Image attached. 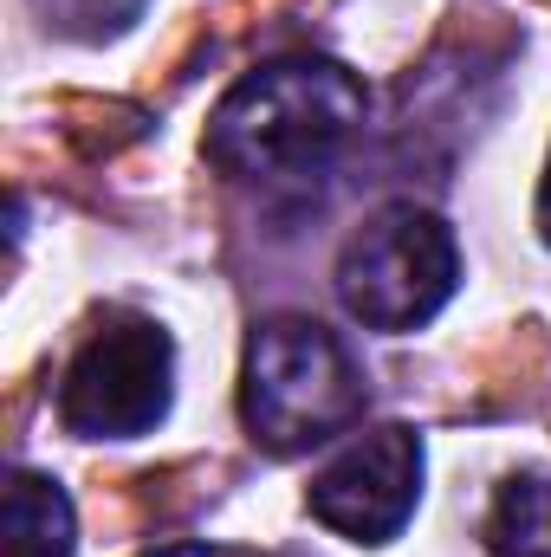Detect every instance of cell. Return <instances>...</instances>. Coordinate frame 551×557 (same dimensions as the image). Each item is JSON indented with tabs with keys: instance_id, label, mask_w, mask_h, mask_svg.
<instances>
[{
	"instance_id": "9c48e42d",
	"label": "cell",
	"mask_w": 551,
	"mask_h": 557,
	"mask_svg": "<svg viewBox=\"0 0 551 557\" xmlns=\"http://www.w3.org/2000/svg\"><path fill=\"white\" fill-rule=\"evenodd\" d=\"M149 557H254V552H241V545H162Z\"/></svg>"
},
{
	"instance_id": "30bf717a",
	"label": "cell",
	"mask_w": 551,
	"mask_h": 557,
	"mask_svg": "<svg viewBox=\"0 0 551 557\" xmlns=\"http://www.w3.org/2000/svg\"><path fill=\"white\" fill-rule=\"evenodd\" d=\"M539 234H546V247H551V169H546V188H539Z\"/></svg>"
},
{
	"instance_id": "7a4b0ae2",
	"label": "cell",
	"mask_w": 551,
	"mask_h": 557,
	"mask_svg": "<svg viewBox=\"0 0 551 557\" xmlns=\"http://www.w3.org/2000/svg\"><path fill=\"white\" fill-rule=\"evenodd\" d=\"M241 416L260 447L298 454L364 416V376L338 344V331H325L318 318H267L247 337Z\"/></svg>"
},
{
	"instance_id": "ba28073f",
	"label": "cell",
	"mask_w": 551,
	"mask_h": 557,
	"mask_svg": "<svg viewBox=\"0 0 551 557\" xmlns=\"http://www.w3.org/2000/svg\"><path fill=\"white\" fill-rule=\"evenodd\" d=\"M137 7H143V0H39L46 26L85 33V39H98V33H118V26H131V20H137Z\"/></svg>"
},
{
	"instance_id": "3957f363",
	"label": "cell",
	"mask_w": 551,
	"mask_h": 557,
	"mask_svg": "<svg viewBox=\"0 0 551 557\" xmlns=\"http://www.w3.org/2000/svg\"><path fill=\"white\" fill-rule=\"evenodd\" d=\"M454 278H461V253L448 221L415 201H390L351 234L338 260V298L370 331H415L454 298Z\"/></svg>"
},
{
	"instance_id": "5b68a950",
	"label": "cell",
	"mask_w": 551,
	"mask_h": 557,
	"mask_svg": "<svg viewBox=\"0 0 551 557\" xmlns=\"http://www.w3.org/2000/svg\"><path fill=\"white\" fill-rule=\"evenodd\" d=\"M415 499H421V441L396 421L357 434L305 493L311 519L357 545H390L415 512Z\"/></svg>"
},
{
	"instance_id": "6da1fadb",
	"label": "cell",
	"mask_w": 551,
	"mask_h": 557,
	"mask_svg": "<svg viewBox=\"0 0 551 557\" xmlns=\"http://www.w3.org/2000/svg\"><path fill=\"white\" fill-rule=\"evenodd\" d=\"M364 124V85L331 59H279L247 72L208 117V162L247 182L318 175Z\"/></svg>"
},
{
	"instance_id": "8992f818",
	"label": "cell",
	"mask_w": 551,
	"mask_h": 557,
	"mask_svg": "<svg viewBox=\"0 0 551 557\" xmlns=\"http://www.w3.org/2000/svg\"><path fill=\"white\" fill-rule=\"evenodd\" d=\"M0 532V557H72V499L46 473H13Z\"/></svg>"
},
{
	"instance_id": "277c9868",
	"label": "cell",
	"mask_w": 551,
	"mask_h": 557,
	"mask_svg": "<svg viewBox=\"0 0 551 557\" xmlns=\"http://www.w3.org/2000/svg\"><path fill=\"white\" fill-rule=\"evenodd\" d=\"M169 331L137 311H111L59 383V421L85 441H131L169 416Z\"/></svg>"
},
{
	"instance_id": "52a82bcc",
	"label": "cell",
	"mask_w": 551,
	"mask_h": 557,
	"mask_svg": "<svg viewBox=\"0 0 551 557\" xmlns=\"http://www.w3.org/2000/svg\"><path fill=\"white\" fill-rule=\"evenodd\" d=\"M493 557H551V473H513L487 512Z\"/></svg>"
}]
</instances>
